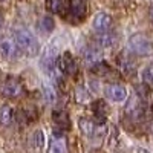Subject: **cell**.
Returning a JSON list of instances; mask_svg holds the SVG:
<instances>
[{
    "mask_svg": "<svg viewBox=\"0 0 153 153\" xmlns=\"http://www.w3.org/2000/svg\"><path fill=\"white\" fill-rule=\"evenodd\" d=\"M2 26H3V19L0 17V31H2Z\"/></svg>",
    "mask_w": 153,
    "mask_h": 153,
    "instance_id": "cell-24",
    "label": "cell"
},
{
    "mask_svg": "<svg viewBox=\"0 0 153 153\" xmlns=\"http://www.w3.org/2000/svg\"><path fill=\"white\" fill-rule=\"evenodd\" d=\"M150 17H152V20H153V8H152V11H150Z\"/></svg>",
    "mask_w": 153,
    "mask_h": 153,
    "instance_id": "cell-25",
    "label": "cell"
},
{
    "mask_svg": "<svg viewBox=\"0 0 153 153\" xmlns=\"http://www.w3.org/2000/svg\"><path fill=\"white\" fill-rule=\"evenodd\" d=\"M97 43L101 46V48H109L115 43V35L112 32H103V34H98L97 37Z\"/></svg>",
    "mask_w": 153,
    "mask_h": 153,
    "instance_id": "cell-17",
    "label": "cell"
},
{
    "mask_svg": "<svg viewBox=\"0 0 153 153\" xmlns=\"http://www.w3.org/2000/svg\"><path fill=\"white\" fill-rule=\"evenodd\" d=\"M112 23H113V22H112V17L107 14V12H98V14L94 17L92 26H94V31H95V32L103 34V32L110 31Z\"/></svg>",
    "mask_w": 153,
    "mask_h": 153,
    "instance_id": "cell-5",
    "label": "cell"
},
{
    "mask_svg": "<svg viewBox=\"0 0 153 153\" xmlns=\"http://www.w3.org/2000/svg\"><path fill=\"white\" fill-rule=\"evenodd\" d=\"M46 9L52 14L63 12V0H46Z\"/></svg>",
    "mask_w": 153,
    "mask_h": 153,
    "instance_id": "cell-20",
    "label": "cell"
},
{
    "mask_svg": "<svg viewBox=\"0 0 153 153\" xmlns=\"http://www.w3.org/2000/svg\"><path fill=\"white\" fill-rule=\"evenodd\" d=\"M92 112L97 117V120L100 123H104L106 120V115H107V104L104 103L103 100H97L95 103L92 104Z\"/></svg>",
    "mask_w": 153,
    "mask_h": 153,
    "instance_id": "cell-13",
    "label": "cell"
},
{
    "mask_svg": "<svg viewBox=\"0 0 153 153\" xmlns=\"http://www.w3.org/2000/svg\"><path fill=\"white\" fill-rule=\"evenodd\" d=\"M127 48L132 54L139 55V57H147L153 54V42L144 34H135L129 38Z\"/></svg>",
    "mask_w": 153,
    "mask_h": 153,
    "instance_id": "cell-2",
    "label": "cell"
},
{
    "mask_svg": "<svg viewBox=\"0 0 153 153\" xmlns=\"http://www.w3.org/2000/svg\"><path fill=\"white\" fill-rule=\"evenodd\" d=\"M0 92H2V95L6 97V98H17L23 92V87H22V83L17 78H14V76H8V78L2 83Z\"/></svg>",
    "mask_w": 153,
    "mask_h": 153,
    "instance_id": "cell-4",
    "label": "cell"
},
{
    "mask_svg": "<svg viewBox=\"0 0 153 153\" xmlns=\"http://www.w3.org/2000/svg\"><path fill=\"white\" fill-rule=\"evenodd\" d=\"M12 117H14V112H12L11 106L3 104L0 107V124L2 126H9L12 121Z\"/></svg>",
    "mask_w": 153,
    "mask_h": 153,
    "instance_id": "cell-16",
    "label": "cell"
},
{
    "mask_svg": "<svg viewBox=\"0 0 153 153\" xmlns=\"http://www.w3.org/2000/svg\"><path fill=\"white\" fill-rule=\"evenodd\" d=\"M69 14L74 20H83L87 14L86 0H71L69 2Z\"/></svg>",
    "mask_w": 153,
    "mask_h": 153,
    "instance_id": "cell-8",
    "label": "cell"
},
{
    "mask_svg": "<svg viewBox=\"0 0 153 153\" xmlns=\"http://www.w3.org/2000/svg\"><path fill=\"white\" fill-rule=\"evenodd\" d=\"M57 57H58V51H57L55 45L48 46L46 52H45V55L42 58V66L46 71H51V69H52V66H54V63H55V60H57Z\"/></svg>",
    "mask_w": 153,
    "mask_h": 153,
    "instance_id": "cell-10",
    "label": "cell"
},
{
    "mask_svg": "<svg viewBox=\"0 0 153 153\" xmlns=\"http://www.w3.org/2000/svg\"><path fill=\"white\" fill-rule=\"evenodd\" d=\"M0 2H6V0H0Z\"/></svg>",
    "mask_w": 153,
    "mask_h": 153,
    "instance_id": "cell-26",
    "label": "cell"
},
{
    "mask_svg": "<svg viewBox=\"0 0 153 153\" xmlns=\"http://www.w3.org/2000/svg\"><path fill=\"white\" fill-rule=\"evenodd\" d=\"M52 118H54V123L60 127V129H63V130H68L69 127H71V121H69V117H68L66 112L55 110L52 113Z\"/></svg>",
    "mask_w": 153,
    "mask_h": 153,
    "instance_id": "cell-14",
    "label": "cell"
},
{
    "mask_svg": "<svg viewBox=\"0 0 153 153\" xmlns=\"http://www.w3.org/2000/svg\"><path fill=\"white\" fill-rule=\"evenodd\" d=\"M43 95H45V100L48 101V103H55V100H57V95H55V91L51 86H48V84H45L43 86Z\"/></svg>",
    "mask_w": 153,
    "mask_h": 153,
    "instance_id": "cell-22",
    "label": "cell"
},
{
    "mask_svg": "<svg viewBox=\"0 0 153 153\" xmlns=\"http://www.w3.org/2000/svg\"><path fill=\"white\" fill-rule=\"evenodd\" d=\"M78 127H80L81 133L86 135V136H91L95 132V123L89 118H84V117L78 120Z\"/></svg>",
    "mask_w": 153,
    "mask_h": 153,
    "instance_id": "cell-15",
    "label": "cell"
},
{
    "mask_svg": "<svg viewBox=\"0 0 153 153\" xmlns=\"http://www.w3.org/2000/svg\"><path fill=\"white\" fill-rule=\"evenodd\" d=\"M57 68L61 74H65V75H75L76 72H78V68H76V63L72 57V54L69 52V51H65L63 52L61 57H57Z\"/></svg>",
    "mask_w": 153,
    "mask_h": 153,
    "instance_id": "cell-3",
    "label": "cell"
},
{
    "mask_svg": "<svg viewBox=\"0 0 153 153\" xmlns=\"http://www.w3.org/2000/svg\"><path fill=\"white\" fill-rule=\"evenodd\" d=\"M14 40L17 43V48L29 57L37 55V52L40 51V43H38L37 37L26 28H16Z\"/></svg>",
    "mask_w": 153,
    "mask_h": 153,
    "instance_id": "cell-1",
    "label": "cell"
},
{
    "mask_svg": "<svg viewBox=\"0 0 153 153\" xmlns=\"http://www.w3.org/2000/svg\"><path fill=\"white\" fill-rule=\"evenodd\" d=\"M126 112H127V115H130L133 120L143 117V104H141V100H139L138 97H133L132 101L127 104Z\"/></svg>",
    "mask_w": 153,
    "mask_h": 153,
    "instance_id": "cell-11",
    "label": "cell"
},
{
    "mask_svg": "<svg viewBox=\"0 0 153 153\" xmlns=\"http://www.w3.org/2000/svg\"><path fill=\"white\" fill-rule=\"evenodd\" d=\"M120 66H121V71L124 72V74H127V75H129V74H132L133 72V65H132V63H130V60H127L126 57H123L121 60H120Z\"/></svg>",
    "mask_w": 153,
    "mask_h": 153,
    "instance_id": "cell-23",
    "label": "cell"
},
{
    "mask_svg": "<svg viewBox=\"0 0 153 153\" xmlns=\"http://www.w3.org/2000/svg\"><path fill=\"white\" fill-rule=\"evenodd\" d=\"M48 153H68V143L66 138L63 135L54 133L49 139V146H48Z\"/></svg>",
    "mask_w": 153,
    "mask_h": 153,
    "instance_id": "cell-7",
    "label": "cell"
},
{
    "mask_svg": "<svg viewBox=\"0 0 153 153\" xmlns=\"http://www.w3.org/2000/svg\"><path fill=\"white\" fill-rule=\"evenodd\" d=\"M152 110H153V106H152Z\"/></svg>",
    "mask_w": 153,
    "mask_h": 153,
    "instance_id": "cell-27",
    "label": "cell"
},
{
    "mask_svg": "<svg viewBox=\"0 0 153 153\" xmlns=\"http://www.w3.org/2000/svg\"><path fill=\"white\" fill-rule=\"evenodd\" d=\"M0 52L5 58H16L19 55V48L14 38H3L0 40Z\"/></svg>",
    "mask_w": 153,
    "mask_h": 153,
    "instance_id": "cell-9",
    "label": "cell"
},
{
    "mask_svg": "<svg viewBox=\"0 0 153 153\" xmlns=\"http://www.w3.org/2000/svg\"><path fill=\"white\" fill-rule=\"evenodd\" d=\"M43 144H45V135H43V132L40 129H38V130H35L32 133V146L35 149H42Z\"/></svg>",
    "mask_w": 153,
    "mask_h": 153,
    "instance_id": "cell-21",
    "label": "cell"
},
{
    "mask_svg": "<svg viewBox=\"0 0 153 153\" xmlns=\"http://www.w3.org/2000/svg\"><path fill=\"white\" fill-rule=\"evenodd\" d=\"M40 29L45 32V34H49V32H52L54 28H55V23H54V19L52 17H49V16H45L42 20H40Z\"/></svg>",
    "mask_w": 153,
    "mask_h": 153,
    "instance_id": "cell-19",
    "label": "cell"
},
{
    "mask_svg": "<svg viewBox=\"0 0 153 153\" xmlns=\"http://www.w3.org/2000/svg\"><path fill=\"white\" fill-rule=\"evenodd\" d=\"M104 92H106V97L110 101H113V103H123L127 97L126 87L121 86V84H109Z\"/></svg>",
    "mask_w": 153,
    "mask_h": 153,
    "instance_id": "cell-6",
    "label": "cell"
},
{
    "mask_svg": "<svg viewBox=\"0 0 153 153\" xmlns=\"http://www.w3.org/2000/svg\"><path fill=\"white\" fill-rule=\"evenodd\" d=\"M83 57H84L87 65H97V63L100 61V58H101V51L95 46H89L87 49H84Z\"/></svg>",
    "mask_w": 153,
    "mask_h": 153,
    "instance_id": "cell-12",
    "label": "cell"
},
{
    "mask_svg": "<svg viewBox=\"0 0 153 153\" xmlns=\"http://www.w3.org/2000/svg\"><path fill=\"white\" fill-rule=\"evenodd\" d=\"M141 80L143 84L147 87H153V65H149L141 72Z\"/></svg>",
    "mask_w": 153,
    "mask_h": 153,
    "instance_id": "cell-18",
    "label": "cell"
}]
</instances>
